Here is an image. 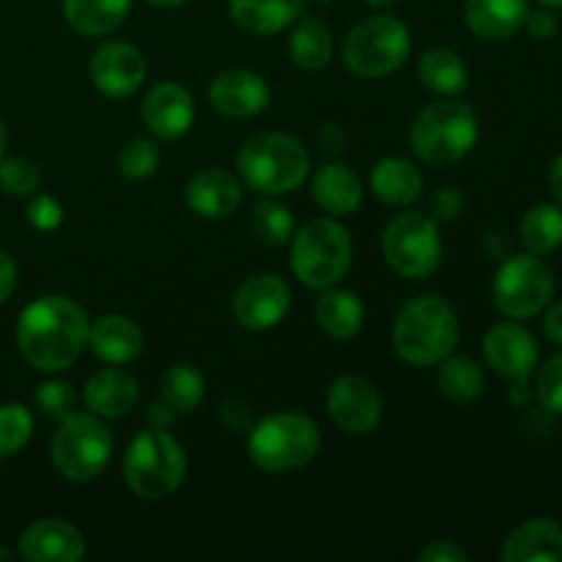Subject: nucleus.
Masks as SVG:
<instances>
[{
    "label": "nucleus",
    "mask_w": 562,
    "mask_h": 562,
    "mask_svg": "<svg viewBox=\"0 0 562 562\" xmlns=\"http://www.w3.org/2000/svg\"><path fill=\"white\" fill-rule=\"evenodd\" d=\"M88 313L69 296H38L22 311L16 324V349L22 360L44 373H60L77 362L88 346Z\"/></svg>",
    "instance_id": "nucleus-1"
},
{
    "label": "nucleus",
    "mask_w": 562,
    "mask_h": 562,
    "mask_svg": "<svg viewBox=\"0 0 562 562\" xmlns=\"http://www.w3.org/2000/svg\"><path fill=\"white\" fill-rule=\"evenodd\" d=\"M461 338L459 316L442 296H415L398 311L393 324L395 355L412 368L439 366L456 351Z\"/></svg>",
    "instance_id": "nucleus-2"
},
{
    "label": "nucleus",
    "mask_w": 562,
    "mask_h": 562,
    "mask_svg": "<svg viewBox=\"0 0 562 562\" xmlns=\"http://www.w3.org/2000/svg\"><path fill=\"white\" fill-rule=\"evenodd\" d=\"M236 170L261 195H289L311 173V154L285 132H261L241 143Z\"/></svg>",
    "instance_id": "nucleus-3"
},
{
    "label": "nucleus",
    "mask_w": 562,
    "mask_h": 562,
    "mask_svg": "<svg viewBox=\"0 0 562 562\" xmlns=\"http://www.w3.org/2000/svg\"><path fill=\"white\" fill-rule=\"evenodd\" d=\"M477 137H481V124L475 110L467 102H456L453 97H445L442 102L420 110L409 130L412 151L434 168H450L470 157Z\"/></svg>",
    "instance_id": "nucleus-4"
},
{
    "label": "nucleus",
    "mask_w": 562,
    "mask_h": 562,
    "mask_svg": "<svg viewBox=\"0 0 562 562\" xmlns=\"http://www.w3.org/2000/svg\"><path fill=\"white\" fill-rule=\"evenodd\" d=\"M322 448V431L316 420L300 412H274L250 426L247 453L263 472H294L311 464Z\"/></svg>",
    "instance_id": "nucleus-5"
},
{
    "label": "nucleus",
    "mask_w": 562,
    "mask_h": 562,
    "mask_svg": "<svg viewBox=\"0 0 562 562\" xmlns=\"http://www.w3.org/2000/svg\"><path fill=\"white\" fill-rule=\"evenodd\" d=\"M184 448L165 428H146L132 439L124 456V483L135 497L157 503L184 483Z\"/></svg>",
    "instance_id": "nucleus-6"
},
{
    "label": "nucleus",
    "mask_w": 562,
    "mask_h": 562,
    "mask_svg": "<svg viewBox=\"0 0 562 562\" xmlns=\"http://www.w3.org/2000/svg\"><path fill=\"white\" fill-rule=\"evenodd\" d=\"M351 236L335 220H311L291 241V272L307 289H333L351 267Z\"/></svg>",
    "instance_id": "nucleus-7"
},
{
    "label": "nucleus",
    "mask_w": 562,
    "mask_h": 562,
    "mask_svg": "<svg viewBox=\"0 0 562 562\" xmlns=\"http://www.w3.org/2000/svg\"><path fill=\"white\" fill-rule=\"evenodd\" d=\"M409 49V27L398 16L376 14L351 27L344 42V64L351 75L379 80L401 69Z\"/></svg>",
    "instance_id": "nucleus-8"
},
{
    "label": "nucleus",
    "mask_w": 562,
    "mask_h": 562,
    "mask_svg": "<svg viewBox=\"0 0 562 562\" xmlns=\"http://www.w3.org/2000/svg\"><path fill=\"white\" fill-rule=\"evenodd\" d=\"M113 456V437L102 417L71 412L64 417L49 445V459L55 472L71 483L97 481L110 464Z\"/></svg>",
    "instance_id": "nucleus-9"
},
{
    "label": "nucleus",
    "mask_w": 562,
    "mask_h": 562,
    "mask_svg": "<svg viewBox=\"0 0 562 562\" xmlns=\"http://www.w3.org/2000/svg\"><path fill=\"white\" fill-rule=\"evenodd\" d=\"M384 261L406 280H426L442 263V236L437 220L423 212H401L382 234Z\"/></svg>",
    "instance_id": "nucleus-10"
},
{
    "label": "nucleus",
    "mask_w": 562,
    "mask_h": 562,
    "mask_svg": "<svg viewBox=\"0 0 562 562\" xmlns=\"http://www.w3.org/2000/svg\"><path fill=\"white\" fill-rule=\"evenodd\" d=\"M554 272L536 252L508 256L494 274V305L514 322L538 316L554 296Z\"/></svg>",
    "instance_id": "nucleus-11"
},
{
    "label": "nucleus",
    "mask_w": 562,
    "mask_h": 562,
    "mask_svg": "<svg viewBox=\"0 0 562 562\" xmlns=\"http://www.w3.org/2000/svg\"><path fill=\"white\" fill-rule=\"evenodd\" d=\"M327 409L335 426L351 437H366L379 426L384 412L376 384L357 373H346L333 382L327 393Z\"/></svg>",
    "instance_id": "nucleus-12"
},
{
    "label": "nucleus",
    "mask_w": 562,
    "mask_h": 562,
    "mask_svg": "<svg viewBox=\"0 0 562 562\" xmlns=\"http://www.w3.org/2000/svg\"><path fill=\"white\" fill-rule=\"evenodd\" d=\"M291 307V289L280 274L261 272L247 278L245 283L236 289L234 302H231V313H234L236 324L252 333H263V329L278 327L285 318Z\"/></svg>",
    "instance_id": "nucleus-13"
},
{
    "label": "nucleus",
    "mask_w": 562,
    "mask_h": 562,
    "mask_svg": "<svg viewBox=\"0 0 562 562\" xmlns=\"http://www.w3.org/2000/svg\"><path fill=\"white\" fill-rule=\"evenodd\" d=\"M148 64L140 49L130 42H104L91 58V80L104 97H135L146 86Z\"/></svg>",
    "instance_id": "nucleus-14"
},
{
    "label": "nucleus",
    "mask_w": 562,
    "mask_h": 562,
    "mask_svg": "<svg viewBox=\"0 0 562 562\" xmlns=\"http://www.w3.org/2000/svg\"><path fill=\"white\" fill-rule=\"evenodd\" d=\"M483 355L494 373L505 379H530L541 360V346L536 335L516 322L494 324L483 338Z\"/></svg>",
    "instance_id": "nucleus-15"
},
{
    "label": "nucleus",
    "mask_w": 562,
    "mask_h": 562,
    "mask_svg": "<svg viewBox=\"0 0 562 562\" xmlns=\"http://www.w3.org/2000/svg\"><path fill=\"white\" fill-rule=\"evenodd\" d=\"M269 82L250 69H228L209 86V104L225 119H252L269 108Z\"/></svg>",
    "instance_id": "nucleus-16"
},
{
    "label": "nucleus",
    "mask_w": 562,
    "mask_h": 562,
    "mask_svg": "<svg viewBox=\"0 0 562 562\" xmlns=\"http://www.w3.org/2000/svg\"><path fill=\"white\" fill-rule=\"evenodd\" d=\"M143 124L159 140H179L195 121V102L179 82H159L143 99Z\"/></svg>",
    "instance_id": "nucleus-17"
},
{
    "label": "nucleus",
    "mask_w": 562,
    "mask_h": 562,
    "mask_svg": "<svg viewBox=\"0 0 562 562\" xmlns=\"http://www.w3.org/2000/svg\"><path fill=\"white\" fill-rule=\"evenodd\" d=\"M20 554L27 562H77L86 558V536L69 521H33L22 530Z\"/></svg>",
    "instance_id": "nucleus-18"
},
{
    "label": "nucleus",
    "mask_w": 562,
    "mask_h": 562,
    "mask_svg": "<svg viewBox=\"0 0 562 562\" xmlns=\"http://www.w3.org/2000/svg\"><path fill=\"white\" fill-rule=\"evenodd\" d=\"M184 201L198 217L223 220L241 206V184L223 168H206L187 181Z\"/></svg>",
    "instance_id": "nucleus-19"
},
{
    "label": "nucleus",
    "mask_w": 562,
    "mask_h": 562,
    "mask_svg": "<svg viewBox=\"0 0 562 562\" xmlns=\"http://www.w3.org/2000/svg\"><path fill=\"white\" fill-rule=\"evenodd\" d=\"M137 398H140L137 379L130 371H121V368H102L82 387V401H86L88 412L102 417V420L130 415L135 409Z\"/></svg>",
    "instance_id": "nucleus-20"
},
{
    "label": "nucleus",
    "mask_w": 562,
    "mask_h": 562,
    "mask_svg": "<svg viewBox=\"0 0 562 562\" xmlns=\"http://www.w3.org/2000/svg\"><path fill=\"white\" fill-rule=\"evenodd\" d=\"M530 0H467V27L483 42H508L525 27Z\"/></svg>",
    "instance_id": "nucleus-21"
},
{
    "label": "nucleus",
    "mask_w": 562,
    "mask_h": 562,
    "mask_svg": "<svg viewBox=\"0 0 562 562\" xmlns=\"http://www.w3.org/2000/svg\"><path fill=\"white\" fill-rule=\"evenodd\" d=\"M313 201L318 209L335 214V217H349L362 206L366 187L355 168L344 162H327L316 170L311 181Z\"/></svg>",
    "instance_id": "nucleus-22"
},
{
    "label": "nucleus",
    "mask_w": 562,
    "mask_h": 562,
    "mask_svg": "<svg viewBox=\"0 0 562 562\" xmlns=\"http://www.w3.org/2000/svg\"><path fill=\"white\" fill-rule=\"evenodd\" d=\"M143 329L137 327L132 318L119 316H102L88 327V346H91L93 357L108 366H126V362L137 360L143 351Z\"/></svg>",
    "instance_id": "nucleus-23"
},
{
    "label": "nucleus",
    "mask_w": 562,
    "mask_h": 562,
    "mask_svg": "<svg viewBox=\"0 0 562 562\" xmlns=\"http://www.w3.org/2000/svg\"><path fill=\"white\" fill-rule=\"evenodd\" d=\"M228 14L250 36H274L302 16V0H228Z\"/></svg>",
    "instance_id": "nucleus-24"
},
{
    "label": "nucleus",
    "mask_w": 562,
    "mask_h": 562,
    "mask_svg": "<svg viewBox=\"0 0 562 562\" xmlns=\"http://www.w3.org/2000/svg\"><path fill=\"white\" fill-rule=\"evenodd\" d=\"M505 562H562V527L552 519H530L503 543Z\"/></svg>",
    "instance_id": "nucleus-25"
},
{
    "label": "nucleus",
    "mask_w": 562,
    "mask_h": 562,
    "mask_svg": "<svg viewBox=\"0 0 562 562\" xmlns=\"http://www.w3.org/2000/svg\"><path fill=\"white\" fill-rule=\"evenodd\" d=\"M371 190L387 206H412L423 195V173L404 157H384L371 170Z\"/></svg>",
    "instance_id": "nucleus-26"
},
{
    "label": "nucleus",
    "mask_w": 562,
    "mask_h": 562,
    "mask_svg": "<svg viewBox=\"0 0 562 562\" xmlns=\"http://www.w3.org/2000/svg\"><path fill=\"white\" fill-rule=\"evenodd\" d=\"M316 322L329 338L351 340L362 329L366 307L355 291L333 285V289H324L322 300L316 302Z\"/></svg>",
    "instance_id": "nucleus-27"
},
{
    "label": "nucleus",
    "mask_w": 562,
    "mask_h": 562,
    "mask_svg": "<svg viewBox=\"0 0 562 562\" xmlns=\"http://www.w3.org/2000/svg\"><path fill=\"white\" fill-rule=\"evenodd\" d=\"M132 0H64V16L80 36H108L124 25Z\"/></svg>",
    "instance_id": "nucleus-28"
},
{
    "label": "nucleus",
    "mask_w": 562,
    "mask_h": 562,
    "mask_svg": "<svg viewBox=\"0 0 562 562\" xmlns=\"http://www.w3.org/2000/svg\"><path fill=\"white\" fill-rule=\"evenodd\" d=\"M333 31L318 16H300L289 38V55L296 69L318 71L333 60Z\"/></svg>",
    "instance_id": "nucleus-29"
},
{
    "label": "nucleus",
    "mask_w": 562,
    "mask_h": 562,
    "mask_svg": "<svg viewBox=\"0 0 562 562\" xmlns=\"http://www.w3.org/2000/svg\"><path fill=\"white\" fill-rule=\"evenodd\" d=\"M420 82L439 97H459L470 86V69L456 49H428L417 66Z\"/></svg>",
    "instance_id": "nucleus-30"
},
{
    "label": "nucleus",
    "mask_w": 562,
    "mask_h": 562,
    "mask_svg": "<svg viewBox=\"0 0 562 562\" xmlns=\"http://www.w3.org/2000/svg\"><path fill=\"white\" fill-rule=\"evenodd\" d=\"M439 393L450 401V404H472L481 398L486 379H483L481 366L467 355H450L439 362Z\"/></svg>",
    "instance_id": "nucleus-31"
},
{
    "label": "nucleus",
    "mask_w": 562,
    "mask_h": 562,
    "mask_svg": "<svg viewBox=\"0 0 562 562\" xmlns=\"http://www.w3.org/2000/svg\"><path fill=\"white\" fill-rule=\"evenodd\" d=\"M203 395H206L203 373L190 362H176L173 368L165 371L157 398H162L176 412V417H184L201 406Z\"/></svg>",
    "instance_id": "nucleus-32"
},
{
    "label": "nucleus",
    "mask_w": 562,
    "mask_h": 562,
    "mask_svg": "<svg viewBox=\"0 0 562 562\" xmlns=\"http://www.w3.org/2000/svg\"><path fill=\"white\" fill-rule=\"evenodd\" d=\"M521 241L527 252L549 256L562 247V206L558 203H538L521 220Z\"/></svg>",
    "instance_id": "nucleus-33"
},
{
    "label": "nucleus",
    "mask_w": 562,
    "mask_h": 562,
    "mask_svg": "<svg viewBox=\"0 0 562 562\" xmlns=\"http://www.w3.org/2000/svg\"><path fill=\"white\" fill-rule=\"evenodd\" d=\"M250 228L256 239H261L263 245L280 247L294 236V214L283 203L267 198V201H258L256 209H252Z\"/></svg>",
    "instance_id": "nucleus-34"
},
{
    "label": "nucleus",
    "mask_w": 562,
    "mask_h": 562,
    "mask_svg": "<svg viewBox=\"0 0 562 562\" xmlns=\"http://www.w3.org/2000/svg\"><path fill=\"white\" fill-rule=\"evenodd\" d=\"M33 434V415L25 404L0 406V459L20 453Z\"/></svg>",
    "instance_id": "nucleus-35"
},
{
    "label": "nucleus",
    "mask_w": 562,
    "mask_h": 562,
    "mask_svg": "<svg viewBox=\"0 0 562 562\" xmlns=\"http://www.w3.org/2000/svg\"><path fill=\"white\" fill-rule=\"evenodd\" d=\"M159 168V148L148 137H135L119 151V170L121 176L132 181H143L157 173Z\"/></svg>",
    "instance_id": "nucleus-36"
},
{
    "label": "nucleus",
    "mask_w": 562,
    "mask_h": 562,
    "mask_svg": "<svg viewBox=\"0 0 562 562\" xmlns=\"http://www.w3.org/2000/svg\"><path fill=\"white\" fill-rule=\"evenodd\" d=\"M42 184V170L33 159L27 157H9L0 159V187H3L9 195L25 198L33 195Z\"/></svg>",
    "instance_id": "nucleus-37"
},
{
    "label": "nucleus",
    "mask_w": 562,
    "mask_h": 562,
    "mask_svg": "<svg viewBox=\"0 0 562 562\" xmlns=\"http://www.w3.org/2000/svg\"><path fill=\"white\" fill-rule=\"evenodd\" d=\"M77 395L71 390L69 382H60V379H49V382L38 384L36 390V409L42 412L49 420H64L75 412Z\"/></svg>",
    "instance_id": "nucleus-38"
},
{
    "label": "nucleus",
    "mask_w": 562,
    "mask_h": 562,
    "mask_svg": "<svg viewBox=\"0 0 562 562\" xmlns=\"http://www.w3.org/2000/svg\"><path fill=\"white\" fill-rule=\"evenodd\" d=\"M536 371L538 376L532 393H536L538 404L552 415H562V355H554Z\"/></svg>",
    "instance_id": "nucleus-39"
},
{
    "label": "nucleus",
    "mask_w": 562,
    "mask_h": 562,
    "mask_svg": "<svg viewBox=\"0 0 562 562\" xmlns=\"http://www.w3.org/2000/svg\"><path fill=\"white\" fill-rule=\"evenodd\" d=\"M467 206V198L459 187H439L431 195V217L439 223H450V220H459L461 212Z\"/></svg>",
    "instance_id": "nucleus-40"
},
{
    "label": "nucleus",
    "mask_w": 562,
    "mask_h": 562,
    "mask_svg": "<svg viewBox=\"0 0 562 562\" xmlns=\"http://www.w3.org/2000/svg\"><path fill=\"white\" fill-rule=\"evenodd\" d=\"M27 220H31V225L36 231H55L64 223V206L55 198L38 195L27 206Z\"/></svg>",
    "instance_id": "nucleus-41"
},
{
    "label": "nucleus",
    "mask_w": 562,
    "mask_h": 562,
    "mask_svg": "<svg viewBox=\"0 0 562 562\" xmlns=\"http://www.w3.org/2000/svg\"><path fill=\"white\" fill-rule=\"evenodd\" d=\"M417 560L420 562H467L470 560V554H467V549H461L456 541H431L426 549H420V554H417Z\"/></svg>",
    "instance_id": "nucleus-42"
},
{
    "label": "nucleus",
    "mask_w": 562,
    "mask_h": 562,
    "mask_svg": "<svg viewBox=\"0 0 562 562\" xmlns=\"http://www.w3.org/2000/svg\"><path fill=\"white\" fill-rule=\"evenodd\" d=\"M220 415H223V423L228 431H250L252 412L245 401H236V398L225 401L223 409H220Z\"/></svg>",
    "instance_id": "nucleus-43"
},
{
    "label": "nucleus",
    "mask_w": 562,
    "mask_h": 562,
    "mask_svg": "<svg viewBox=\"0 0 562 562\" xmlns=\"http://www.w3.org/2000/svg\"><path fill=\"white\" fill-rule=\"evenodd\" d=\"M525 27L530 31L532 38H538V42H549V38H554V33H558V16L549 9L530 11Z\"/></svg>",
    "instance_id": "nucleus-44"
},
{
    "label": "nucleus",
    "mask_w": 562,
    "mask_h": 562,
    "mask_svg": "<svg viewBox=\"0 0 562 562\" xmlns=\"http://www.w3.org/2000/svg\"><path fill=\"white\" fill-rule=\"evenodd\" d=\"M346 140H349V137H346V132L340 130L338 124H333V121H329V124H324L322 132H318V148H322L324 154H329V157H335V154L344 151Z\"/></svg>",
    "instance_id": "nucleus-45"
},
{
    "label": "nucleus",
    "mask_w": 562,
    "mask_h": 562,
    "mask_svg": "<svg viewBox=\"0 0 562 562\" xmlns=\"http://www.w3.org/2000/svg\"><path fill=\"white\" fill-rule=\"evenodd\" d=\"M16 285V263L5 250H0V305H5Z\"/></svg>",
    "instance_id": "nucleus-46"
},
{
    "label": "nucleus",
    "mask_w": 562,
    "mask_h": 562,
    "mask_svg": "<svg viewBox=\"0 0 562 562\" xmlns=\"http://www.w3.org/2000/svg\"><path fill=\"white\" fill-rule=\"evenodd\" d=\"M543 333H547L552 344L562 346V300L554 302L547 311V316H543Z\"/></svg>",
    "instance_id": "nucleus-47"
},
{
    "label": "nucleus",
    "mask_w": 562,
    "mask_h": 562,
    "mask_svg": "<svg viewBox=\"0 0 562 562\" xmlns=\"http://www.w3.org/2000/svg\"><path fill=\"white\" fill-rule=\"evenodd\" d=\"M148 420H151V426H157V428H168V426H173L179 417H176V412L170 409L162 398H154L151 406H148Z\"/></svg>",
    "instance_id": "nucleus-48"
},
{
    "label": "nucleus",
    "mask_w": 562,
    "mask_h": 562,
    "mask_svg": "<svg viewBox=\"0 0 562 562\" xmlns=\"http://www.w3.org/2000/svg\"><path fill=\"white\" fill-rule=\"evenodd\" d=\"M508 398L514 401L516 406H527L532 401V387L527 384V379H514V384H510L508 390Z\"/></svg>",
    "instance_id": "nucleus-49"
},
{
    "label": "nucleus",
    "mask_w": 562,
    "mask_h": 562,
    "mask_svg": "<svg viewBox=\"0 0 562 562\" xmlns=\"http://www.w3.org/2000/svg\"><path fill=\"white\" fill-rule=\"evenodd\" d=\"M549 187H552V195L558 201V206H562V154L552 162L549 168Z\"/></svg>",
    "instance_id": "nucleus-50"
},
{
    "label": "nucleus",
    "mask_w": 562,
    "mask_h": 562,
    "mask_svg": "<svg viewBox=\"0 0 562 562\" xmlns=\"http://www.w3.org/2000/svg\"><path fill=\"white\" fill-rule=\"evenodd\" d=\"M146 3L159 5V9H173V5H184L187 0H146Z\"/></svg>",
    "instance_id": "nucleus-51"
},
{
    "label": "nucleus",
    "mask_w": 562,
    "mask_h": 562,
    "mask_svg": "<svg viewBox=\"0 0 562 562\" xmlns=\"http://www.w3.org/2000/svg\"><path fill=\"white\" fill-rule=\"evenodd\" d=\"M368 5H373V9H390V5H395L398 0H366Z\"/></svg>",
    "instance_id": "nucleus-52"
},
{
    "label": "nucleus",
    "mask_w": 562,
    "mask_h": 562,
    "mask_svg": "<svg viewBox=\"0 0 562 562\" xmlns=\"http://www.w3.org/2000/svg\"><path fill=\"white\" fill-rule=\"evenodd\" d=\"M5 140H9V135H5V124H3V119H0V159H3V154H5Z\"/></svg>",
    "instance_id": "nucleus-53"
},
{
    "label": "nucleus",
    "mask_w": 562,
    "mask_h": 562,
    "mask_svg": "<svg viewBox=\"0 0 562 562\" xmlns=\"http://www.w3.org/2000/svg\"><path fill=\"white\" fill-rule=\"evenodd\" d=\"M543 9H562V0H538Z\"/></svg>",
    "instance_id": "nucleus-54"
},
{
    "label": "nucleus",
    "mask_w": 562,
    "mask_h": 562,
    "mask_svg": "<svg viewBox=\"0 0 562 562\" xmlns=\"http://www.w3.org/2000/svg\"><path fill=\"white\" fill-rule=\"evenodd\" d=\"M11 558H14V554H11L5 547H0V562H9Z\"/></svg>",
    "instance_id": "nucleus-55"
},
{
    "label": "nucleus",
    "mask_w": 562,
    "mask_h": 562,
    "mask_svg": "<svg viewBox=\"0 0 562 562\" xmlns=\"http://www.w3.org/2000/svg\"><path fill=\"white\" fill-rule=\"evenodd\" d=\"M311 3H316V5H327V3H333V0H311Z\"/></svg>",
    "instance_id": "nucleus-56"
}]
</instances>
